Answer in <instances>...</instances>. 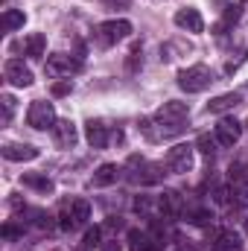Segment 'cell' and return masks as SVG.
<instances>
[{
  "label": "cell",
  "instance_id": "1",
  "mask_svg": "<svg viewBox=\"0 0 248 251\" xmlns=\"http://www.w3.org/2000/svg\"><path fill=\"white\" fill-rule=\"evenodd\" d=\"M184 120H187V102L170 100V102H164V105L155 111L152 120H143L140 128H143V134H146L149 140H167V137L181 134Z\"/></svg>",
  "mask_w": 248,
  "mask_h": 251
},
{
  "label": "cell",
  "instance_id": "2",
  "mask_svg": "<svg viewBox=\"0 0 248 251\" xmlns=\"http://www.w3.org/2000/svg\"><path fill=\"white\" fill-rule=\"evenodd\" d=\"M210 82H213V76H210V70H207L204 64H193V67H187V70L178 73V88L187 91V94H198V91H204Z\"/></svg>",
  "mask_w": 248,
  "mask_h": 251
},
{
  "label": "cell",
  "instance_id": "3",
  "mask_svg": "<svg viewBox=\"0 0 248 251\" xmlns=\"http://www.w3.org/2000/svg\"><path fill=\"white\" fill-rule=\"evenodd\" d=\"M26 123L32 126V128H38V131L56 128V108H53V102L35 100V102L29 105V111H26Z\"/></svg>",
  "mask_w": 248,
  "mask_h": 251
},
{
  "label": "cell",
  "instance_id": "4",
  "mask_svg": "<svg viewBox=\"0 0 248 251\" xmlns=\"http://www.w3.org/2000/svg\"><path fill=\"white\" fill-rule=\"evenodd\" d=\"M131 35V24L128 21H105V24H99L97 26V38H99V44L102 47H111V44H117V41H123Z\"/></svg>",
  "mask_w": 248,
  "mask_h": 251
},
{
  "label": "cell",
  "instance_id": "5",
  "mask_svg": "<svg viewBox=\"0 0 248 251\" xmlns=\"http://www.w3.org/2000/svg\"><path fill=\"white\" fill-rule=\"evenodd\" d=\"M167 170L175 176H184L193 170V146L190 143H178L167 152Z\"/></svg>",
  "mask_w": 248,
  "mask_h": 251
},
{
  "label": "cell",
  "instance_id": "6",
  "mask_svg": "<svg viewBox=\"0 0 248 251\" xmlns=\"http://www.w3.org/2000/svg\"><path fill=\"white\" fill-rule=\"evenodd\" d=\"M44 70H47V76L59 79V76H70V73H79V70H82V62H79V59H73V56L56 53V56H50V59H47Z\"/></svg>",
  "mask_w": 248,
  "mask_h": 251
},
{
  "label": "cell",
  "instance_id": "7",
  "mask_svg": "<svg viewBox=\"0 0 248 251\" xmlns=\"http://www.w3.org/2000/svg\"><path fill=\"white\" fill-rule=\"evenodd\" d=\"M6 82L9 85H15V88H29L35 79H32V70L26 67V64L21 62V59H12V62H6Z\"/></svg>",
  "mask_w": 248,
  "mask_h": 251
},
{
  "label": "cell",
  "instance_id": "8",
  "mask_svg": "<svg viewBox=\"0 0 248 251\" xmlns=\"http://www.w3.org/2000/svg\"><path fill=\"white\" fill-rule=\"evenodd\" d=\"M240 137H243V123H237L234 117L219 120V126H216V140H219L222 146H234Z\"/></svg>",
  "mask_w": 248,
  "mask_h": 251
},
{
  "label": "cell",
  "instance_id": "9",
  "mask_svg": "<svg viewBox=\"0 0 248 251\" xmlns=\"http://www.w3.org/2000/svg\"><path fill=\"white\" fill-rule=\"evenodd\" d=\"M158 207H161V213H164V216L175 219V216H181L184 199H181V193H175V190H164V193L158 196Z\"/></svg>",
  "mask_w": 248,
  "mask_h": 251
},
{
  "label": "cell",
  "instance_id": "10",
  "mask_svg": "<svg viewBox=\"0 0 248 251\" xmlns=\"http://www.w3.org/2000/svg\"><path fill=\"white\" fill-rule=\"evenodd\" d=\"M3 158L6 161H35L38 158V149L29 146V143H3Z\"/></svg>",
  "mask_w": 248,
  "mask_h": 251
},
{
  "label": "cell",
  "instance_id": "11",
  "mask_svg": "<svg viewBox=\"0 0 248 251\" xmlns=\"http://www.w3.org/2000/svg\"><path fill=\"white\" fill-rule=\"evenodd\" d=\"M175 26H181L187 32H201V29H204V21H201L198 9L187 6V9H178V12H175Z\"/></svg>",
  "mask_w": 248,
  "mask_h": 251
},
{
  "label": "cell",
  "instance_id": "12",
  "mask_svg": "<svg viewBox=\"0 0 248 251\" xmlns=\"http://www.w3.org/2000/svg\"><path fill=\"white\" fill-rule=\"evenodd\" d=\"M243 102V94H219V97H213L210 102H207V114H225V111H231V108H237Z\"/></svg>",
  "mask_w": 248,
  "mask_h": 251
},
{
  "label": "cell",
  "instance_id": "13",
  "mask_svg": "<svg viewBox=\"0 0 248 251\" xmlns=\"http://www.w3.org/2000/svg\"><path fill=\"white\" fill-rule=\"evenodd\" d=\"M85 137H88V143L94 149H105L108 146V128L99 123V120H91V123L85 126Z\"/></svg>",
  "mask_w": 248,
  "mask_h": 251
},
{
  "label": "cell",
  "instance_id": "14",
  "mask_svg": "<svg viewBox=\"0 0 248 251\" xmlns=\"http://www.w3.org/2000/svg\"><path fill=\"white\" fill-rule=\"evenodd\" d=\"M76 137H79V134H76V123H73V120H59V123H56V143H59V146L70 149V146L76 143Z\"/></svg>",
  "mask_w": 248,
  "mask_h": 251
},
{
  "label": "cell",
  "instance_id": "15",
  "mask_svg": "<svg viewBox=\"0 0 248 251\" xmlns=\"http://www.w3.org/2000/svg\"><path fill=\"white\" fill-rule=\"evenodd\" d=\"M128 249L131 251H158V246H155V240H152L146 231L131 228V231H128Z\"/></svg>",
  "mask_w": 248,
  "mask_h": 251
},
{
  "label": "cell",
  "instance_id": "16",
  "mask_svg": "<svg viewBox=\"0 0 248 251\" xmlns=\"http://www.w3.org/2000/svg\"><path fill=\"white\" fill-rule=\"evenodd\" d=\"M117 176H120L117 164H102V167L94 173V184H97V187H108V184L117 181Z\"/></svg>",
  "mask_w": 248,
  "mask_h": 251
},
{
  "label": "cell",
  "instance_id": "17",
  "mask_svg": "<svg viewBox=\"0 0 248 251\" xmlns=\"http://www.w3.org/2000/svg\"><path fill=\"white\" fill-rule=\"evenodd\" d=\"M24 47H26V56L41 59V56H44V50H47V38H44L41 32H32V35L24 41Z\"/></svg>",
  "mask_w": 248,
  "mask_h": 251
},
{
  "label": "cell",
  "instance_id": "18",
  "mask_svg": "<svg viewBox=\"0 0 248 251\" xmlns=\"http://www.w3.org/2000/svg\"><path fill=\"white\" fill-rule=\"evenodd\" d=\"M70 216H73L76 225L88 222V219H91V204H88V199H76V201H70Z\"/></svg>",
  "mask_w": 248,
  "mask_h": 251
},
{
  "label": "cell",
  "instance_id": "19",
  "mask_svg": "<svg viewBox=\"0 0 248 251\" xmlns=\"http://www.w3.org/2000/svg\"><path fill=\"white\" fill-rule=\"evenodd\" d=\"M24 21H26V15H24V12H18V9H6L0 24H3V29H6V32H12V29H21V26H24Z\"/></svg>",
  "mask_w": 248,
  "mask_h": 251
},
{
  "label": "cell",
  "instance_id": "20",
  "mask_svg": "<svg viewBox=\"0 0 248 251\" xmlns=\"http://www.w3.org/2000/svg\"><path fill=\"white\" fill-rule=\"evenodd\" d=\"M24 184H26V187L41 190V193H50V190H53V181L44 178V176H24Z\"/></svg>",
  "mask_w": 248,
  "mask_h": 251
},
{
  "label": "cell",
  "instance_id": "21",
  "mask_svg": "<svg viewBox=\"0 0 248 251\" xmlns=\"http://www.w3.org/2000/svg\"><path fill=\"white\" fill-rule=\"evenodd\" d=\"M219 249H222V251H240V249H243V243H240V237H237V234L225 231V234L219 237Z\"/></svg>",
  "mask_w": 248,
  "mask_h": 251
},
{
  "label": "cell",
  "instance_id": "22",
  "mask_svg": "<svg viewBox=\"0 0 248 251\" xmlns=\"http://www.w3.org/2000/svg\"><path fill=\"white\" fill-rule=\"evenodd\" d=\"M3 123H12V114H15V97L12 94H3Z\"/></svg>",
  "mask_w": 248,
  "mask_h": 251
},
{
  "label": "cell",
  "instance_id": "23",
  "mask_svg": "<svg viewBox=\"0 0 248 251\" xmlns=\"http://www.w3.org/2000/svg\"><path fill=\"white\" fill-rule=\"evenodd\" d=\"M82 246H85V251L102 246V243H99V228H88V231H85V243H82Z\"/></svg>",
  "mask_w": 248,
  "mask_h": 251
},
{
  "label": "cell",
  "instance_id": "24",
  "mask_svg": "<svg viewBox=\"0 0 248 251\" xmlns=\"http://www.w3.org/2000/svg\"><path fill=\"white\" fill-rule=\"evenodd\" d=\"M73 91V82L70 79H62V82H53V88H50V94L53 97H67Z\"/></svg>",
  "mask_w": 248,
  "mask_h": 251
},
{
  "label": "cell",
  "instance_id": "25",
  "mask_svg": "<svg viewBox=\"0 0 248 251\" xmlns=\"http://www.w3.org/2000/svg\"><path fill=\"white\" fill-rule=\"evenodd\" d=\"M234 196H237V204H240V207H248V181L234 190Z\"/></svg>",
  "mask_w": 248,
  "mask_h": 251
},
{
  "label": "cell",
  "instance_id": "26",
  "mask_svg": "<svg viewBox=\"0 0 248 251\" xmlns=\"http://www.w3.org/2000/svg\"><path fill=\"white\" fill-rule=\"evenodd\" d=\"M59 219H62L59 225H62L64 231H70V228L76 225V222H73V216H70V207H64V210H62V216H59Z\"/></svg>",
  "mask_w": 248,
  "mask_h": 251
},
{
  "label": "cell",
  "instance_id": "27",
  "mask_svg": "<svg viewBox=\"0 0 248 251\" xmlns=\"http://www.w3.org/2000/svg\"><path fill=\"white\" fill-rule=\"evenodd\" d=\"M198 146H201V152H207V155H210V152H213V146H216V143H213V140H210V137H207V134H201V137H198Z\"/></svg>",
  "mask_w": 248,
  "mask_h": 251
},
{
  "label": "cell",
  "instance_id": "28",
  "mask_svg": "<svg viewBox=\"0 0 248 251\" xmlns=\"http://www.w3.org/2000/svg\"><path fill=\"white\" fill-rule=\"evenodd\" d=\"M246 176V164H237V167H231V178H243Z\"/></svg>",
  "mask_w": 248,
  "mask_h": 251
},
{
  "label": "cell",
  "instance_id": "29",
  "mask_svg": "<svg viewBox=\"0 0 248 251\" xmlns=\"http://www.w3.org/2000/svg\"><path fill=\"white\" fill-rule=\"evenodd\" d=\"M102 251H123V246L117 240H108V243H102Z\"/></svg>",
  "mask_w": 248,
  "mask_h": 251
},
{
  "label": "cell",
  "instance_id": "30",
  "mask_svg": "<svg viewBox=\"0 0 248 251\" xmlns=\"http://www.w3.org/2000/svg\"><path fill=\"white\" fill-rule=\"evenodd\" d=\"M3 237H6V240H12V237H18V231H15V225H3Z\"/></svg>",
  "mask_w": 248,
  "mask_h": 251
},
{
  "label": "cell",
  "instance_id": "31",
  "mask_svg": "<svg viewBox=\"0 0 248 251\" xmlns=\"http://www.w3.org/2000/svg\"><path fill=\"white\" fill-rule=\"evenodd\" d=\"M240 9H243V6H231V12H228L225 18H228V21H237V18H240Z\"/></svg>",
  "mask_w": 248,
  "mask_h": 251
},
{
  "label": "cell",
  "instance_id": "32",
  "mask_svg": "<svg viewBox=\"0 0 248 251\" xmlns=\"http://www.w3.org/2000/svg\"><path fill=\"white\" fill-rule=\"evenodd\" d=\"M246 234H248V219H246Z\"/></svg>",
  "mask_w": 248,
  "mask_h": 251
}]
</instances>
